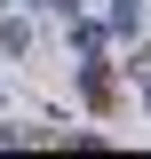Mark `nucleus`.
<instances>
[{
    "instance_id": "obj_1",
    "label": "nucleus",
    "mask_w": 151,
    "mask_h": 159,
    "mask_svg": "<svg viewBox=\"0 0 151 159\" xmlns=\"http://www.w3.org/2000/svg\"><path fill=\"white\" fill-rule=\"evenodd\" d=\"M143 103H151V80H143Z\"/></svg>"
}]
</instances>
